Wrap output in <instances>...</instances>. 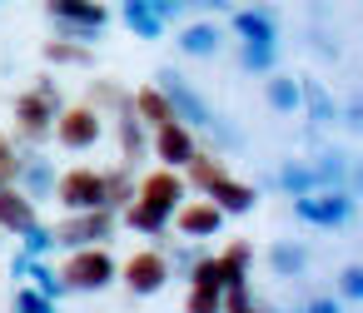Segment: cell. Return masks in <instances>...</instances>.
Segmentation results:
<instances>
[{"mask_svg": "<svg viewBox=\"0 0 363 313\" xmlns=\"http://www.w3.org/2000/svg\"><path fill=\"white\" fill-rule=\"evenodd\" d=\"M333 298H343V303H358L363 298V263H343L338 268V293Z\"/></svg>", "mask_w": 363, "mask_h": 313, "instance_id": "cell-36", "label": "cell"}, {"mask_svg": "<svg viewBox=\"0 0 363 313\" xmlns=\"http://www.w3.org/2000/svg\"><path fill=\"white\" fill-rule=\"evenodd\" d=\"M21 254H26V258H50V254H55V229L35 219V224L21 234Z\"/></svg>", "mask_w": 363, "mask_h": 313, "instance_id": "cell-32", "label": "cell"}, {"mask_svg": "<svg viewBox=\"0 0 363 313\" xmlns=\"http://www.w3.org/2000/svg\"><path fill=\"white\" fill-rule=\"evenodd\" d=\"M303 313H343V298L318 293V298H308V303H303Z\"/></svg>", "mask_w": 363, "mask_h": 313, "instance_id": "cell-41", "label": "cell"}, {"mask_svg": "<svg viewBox=\"0 0 363 313\" xmlns=\"http://www.w3.org/2000/svg\"><path fill=\"white\" fill-rule=\"evenodd\" d=\"M125 224H130L135 234H150V239L169 234V214L155 209V204H145V199H130V204H125Z\"/></svg>", "mask_w": 363, "mask_h": 313, "instance_id": "cell-26", "label": "cell"}, {"mask_svg": "<svg viewBox=\"0 0 363 313\" xmlns=\"http://www.w3.org/2000/svg\"><path fill=\"white\" fill-rule=\"evenodd\" d=\"M16 169H21V149H16L11 135H0V189L16 184Z\"/></svg>", "mask_w": 363, "mask_h": 313, "instance_id": "cell-38", "label": "cell"}, {"mask_svg": "<svg viewBox=\"0 0 363 313\" xmlns=\"http://www.w3.org/2000/svg\"><path fill=\"white\" fill-rule=\"evenodd\" d=\"M150 149H155V159H160V169H184V164L194 159V149H199V140H194V130H189V125H179V120H169V125H160V130L150 135Z\"/></svg>", "mask_w": 363, "mask_h": 313, "instance_id": "cell-10", "label": "cell"}, {"mask_svg": "<svg viewBox=\"0 0 363 313\" xmlns=\"http://www.w3.org/2000/svg\"><path fill=\"white\" fill-rule=\"evenodd\" d=\"M115 278H125V288H130L135 298H155L160 288H169L164 249H135V254L120 263V273H115Z\"/></svg>", "mask_w": 363, "mask_h": 313, "instance_id": "cell-7", "label": "cell"}, {"mask_svg": "<svg viewBox=\"0 0 363 313\" xmlns=\"http://www.w3.org/2000/svg\"><path fill=\"white\" fill-rule=\"evenodd\" d=\"M313 184L318 189H348V194H358V169H353V159L343 154V149H323V154H313Z\"/></svg>", "mask_w": 363, "mask_h": 313, "instance_id": "cell-15", "label": "cell"}, {"mask_svg": "<svg viewBox=\"0 0 363 313\" xmlns=\"http://www.w3.org/2000/svg\"><path fill=\"white\" fill-rule=\"evenodd\" d=\"M135 199H145V204L174 214V209L189 199V189H184V174H179V169H150V174L135 184Z\"/></svg>", "mask_w": 363, "mask_h": 313, "instance_id": "cell-11", "label": "cell"}, {"mask_svg": "<svg viewBox=\"0 0 363 313\" xmlns=\"http://www.w3.org/2000/svg\"><path fill=\"white\" fill-rule=\"evenodd\" d=\"M11 313H60V303H50L45 293H35L30 283L16 293V303H11Z\"/></svg>", "mask_w": 363, "mask_h": 313, "instance_id": "cell-37", "label": "cell"}, {"mask_svg": "<svg viewBox=\"0 0 363 313\" xmlns=\"http://www.w3.org/2000/svg\"><path fill=\"white\" fill-rule=\"evenodd\" d=\"M303 268H308V249L303 244H294V239H279L274 249H269V273L274 278H303Z\"/></svg>", "mask_w": 363, "mask_h": 313, "instance_id": "cell-24", "label": "cell"}, {"mask_svg": "<svg viewBox=\"0 0 363 313\" xmlns=\"http://www.w3.org/2000/svg\"><path fill=\"white\" fill-rule=\"evenodd\" d=\"M214 268H219V283L224 288H249V268H254L249 239H234L224 254H214Z\"/></svg>", "mask_w": 363, "mask_h": 313, "instance_id": "cell-18", "label": "cell"}, {"mask_svg": "<svg viewBox=\"0 0 363 313\" xmlns=\"http://www.w3.org/2000/svg\"><path fill=\"white\" fill-rule=\"evenodd\" d=\"M45 60L50 65H85L90 70V45H80V40H45Z\"/></svg>", "mask_w": 363, "mask_h": 313, "instance_id": "cell-31", "label": "cell"}, {"mask_svg": "<svg viewBox=\"0 0 363 313\" xmlns=\"http://www.w3.org/2000/svg\"><path fill=\"white\" fill-rule=\"evenodd\" d=\"M150 11H155V16L164 21V30H169V25L184 16V0H150Z\"/></svg>", "mask_w": 363, "mask_h": 313, "instance_id": "cell-40", "label": "cell"}, {"mask_svg": "<svg viewBox=\"0 0 363 313\" xmlns=\"http://www.w3.org/2000/svg\"><path fill=\"white\" fill-rule=\"evenodd\" d=\"M115 273H120V263H115V254H110L105 244L70 249V254H65V263H60V278H65V288H70V293H100V288H110V283H115Z\"/></svg>", "mask_w": 363, "mask_h": 313, "instance_id": "cell-2", "label": "cell"}, {"mask_svg": "<svg viewBox=\"0 0 363 313\" xmlns=\"http://www.w3.org/2000/svg\"><path fill=\"white\" fill-rule=\"evenodd\" d=\"M229 21H234L239 45H279V21L264 6H239V11H229Z\"/></svg>", "mask_w": 363, "mask_h": 313, "instance_id": "cell-14", "label": "cell"}, {"mask_svg": "<svg viewBox=\"0 0 363 313\" xmlns=\"http://www.w3.org/2000/svg\"><path fill=\"white\" fill-rule=\"evenodd\" d=\"M55 199L80 214V209H105V174L90 169V164H75L65 174H55Z\"/></svg>", "mask_w": 363, "mask_h": 313, "instance_id": "cell-9", "label": "cell"}, {"mask_svg": "<svg viewBox=\"0 0 363 313\" xmlns=\"http://www.w3.org/2000/svg\"><path fill=\"white\" fill-rule=\"evenodd\" d=\"M135 174H130V164H120V169H110L105 174V209H125L130 199H135Z\"/></svg>", "mask_w": 363, "mask_h": 313, "instance_id": "cell-29", "label": "cell"}, {"mask_svg": "<svg viewBox=\"0 0 363 313\" xmlns=\"http://www.w3.org/2000/svg\"><path fill=\"white\" fill-rule=\"evenodd\" d=\"M155 85H160V95L169 100V110H174V120H179V125H189V130H209V125L219 120V115L209 110V100H204V95L179 75V70H160V75H155Z\"/></svg>", "mask_w": 363, "mask_h": 313, "instance_id": "cell-4", "label": "cell"}, {"mask_svg": "<svg viewBox=\"0 0 363 313\" xmlns=\"http://www.w3.org/2000/svg\"><path fill=\"white\" fill-rule=\"evenodd\" d=\"M239 65L249 75H269L279 70V45H239Z\"/></svg>", "mask_w": 363, "mask_h": 313, "instance_id": "cell-33", "label": "cell"}, {"mask_svg": "<svg viewBox=\"0 0 363 313\" xmlns=\"http://www.w3.org/2000/svg\"><path fill=\"white\" fill-rule=\"evenodd\" d=\"M353 209H358V194H348V189H313V194L294 199V214L313 229H343L353 219Z\"/></svg>", "mask_w": 363, "mask_h": 313, "instance_id": "cell-5", "label": "cell"}, {"mask_svg": "<svg viewBox=\"0 0 363 313\" xmlns=\"http://www.w3.org/2000/svg\"><path fill=\"white\" fill-rule=\"evenodd\" d=\"M65 110V95H60V85L50 80V75H40L30 90H21L16 95V105H11V115H16V135L26 140V144H45L50 140V130H55V115Z\"/></svg>", "mask_w": 363, "mask_h": 313, "instance_id": "cell-1", "label": "cell"}, {"mask_svg": "<svg viewBox=\"0 0 363 313\" xmlns=\"http://www.w3.org/2000/svg\"><path fill=\"white\" fill-rule=\"evenodd\" d=\"M55 144L60 149H70V154H80V149H95L100 144V135H105V125H100V110H90V105H65L60 115H55Z\"/></svg>", "mask_w": 363, "mask_h": 313, "instance_id": "cell-8", "label": "cell"}, {"mask_svg": "<svg viewBox=\"0 0 363 313\" xmlns=\"http://www.w3.org/2000/svg\"><path fill=\"white\" fill-rule=\"evenodd\" d=\"M35 219H40V214H35V204H30V199H26L16 184H6V189H0V234H16V239H21V234H26Z\"/></svg>", "mask_w": 363, "mask_h": 313, "instance_id": "cell-19", "label": "cell"}, {"mask_svg": "<svg viewBox=\"0 0 363 313\" xmlns=\"http://www.w3.org/2000/svg\"><path fill=\"white\" fill-rule=\"evenodd\" d=\"M130 110L140 115V125H145V130H160V125H169V120H174L169 100L160 95V85H145V90H135V95H130Z\"/></svg>", "mask_w": 363, "mask_h": 313, "instance_id": "cell-23", "label": "cell"}, {"mask_svg": "<svg viewBox=\"0 0 363 313\" xmlns=\"http://www.w3.org/2000/svg\"><path fill=\"white\" fill-rule=\"evenodd\" d=\"M279 189H284L289 199H298V194H313L318 184H313V169H308L303 159H284V169H279Z\"/></svg>", "mask_w": 363, "mask_h": 313, "instance_id": "cell-28", "label": "cell"}, {"mask_svg": "<svg viewBox=\"0 0 363 313\" xmlns=\"http://www.w3.org/2000/svg\"><path fill=\"white\" fill-rule=\"evenodd\" d=\"M224 313H264V308L249 298V288H224Z\"/></svg>", "mask_w": 363, "mask_h": 313, "instance_id": "cell-39", "label": "cell"}, {"mask_svg": "<svg viewBox=\"0 0 363 313\" xmlns=\"http://www.w3.org/2000/svg\"><path fill=\"white\" fill-rule=\"evenodd\" d=\"M120 21L130 25L135 40H160V35H164V21L150 11V0H125V6H120Z\"/></svg>", "mask_w": 363, "mask_h": 313, "instance_id": "cell-25", "label": "cell"}, {"mask_svg": "<svg viewBox=\"0 0 363 313\" xmlns=\"http://www.w3.org/2000/svg\"><path fill=\"white\" fill-rule=\"evenodd\" d=\"M204 199L229 219V214H249V209L259 204V189H254L249 179H234V174L224 169L219 179H209V184H204Z\"/></svg>", "mask_w": 363, "mask_h": 313, "instance_id": "cell-12", "label": "cell"}, {"mask_svg": "<svg viewBox=\"0 0 363 313\" xmlns=\"http://www.w3.org/2000/svg\"><path fill=\"white\" fill-rule=\"evenodd\" d=\"M338 120H343L348 130H358V120H363V110H358V100H348V105L338 110Z\"/></svg>", "mask_w": 363, "mask_h": 313, "instance_id": "cell-43", "label": "cell"}, {"mask_svg": "<svg viewBox=\"0 0 363 313\" xmlns=\"http://www.w3.org/2000/svg\"><path fill=\"white\" fill-rule=\"evenodd\" d=\"M184 11H234L229 0H184Z\"/></svg>", "mask_w": 363, "mask_h": 313, "instance_id": "cell-42", "label": "cell"}, {"mask_svg": "<svg viewBox=\"0 0 363 313\" xmlns=\"http://www.w3.org/2000/svg\"><path fill=\"white\" fill-rule=\"evenodd\" d=\"M264 100H269L274 115H298V75H289V70H269V80H264Z\"/></svg>", "mask_w": 363, "mask_h": 313, "instance_id": "cell-22", "label": "cell"}, {"mask_svg": "<svg viewBox=\"0 0 363 313\" xmlns=\"http://www.w3.org/2000/svg\"><path fill=\"white\" fill-rule=\"evenodd\" d=\"M115 140H120L125 164H135V159H145V154H150V130L140 125V115H135V110H120V115H115Z\"/></svg>", "mask_w": 363, "mask_h": 313, "instance_id": "cell-21", "label": "cell"}, {"mask_svg": "<svg viewBox=\"0 0 363 313\" xmlns=\"http://www.w3.org/2000/svg\"><path fill=\"white\" fill-rule=\"evenodd\" d=\"M50 229H55V249H90V244H105L115 234V209H80Z\"/></svg>", "mask_w": 363, "mask_h": 313, "instance_id": "cell-6", "label": "cell"}, {"mask_svg": "<svg viewBox=\"0 0 363 313\" xmlns=\"http://www.w3.org/2000/svg\"><path fill=\"white\" fill-rule=\"evenodd\" d=\"M45 11L60 25V40H80V45L100 40V30L110 25V11L100 0H45Z\"/></svg>", "mask_w": 363, "mask_h": 313, "instance_id": "cell-3", "label": "cell"}, {"mask_svg": "<svg viewBox=\"0 0 363 313\" xmlns=\"http://www.w3.org/2000/svg\"><path fill=\"white\" fill-rule=\"evenodd\" d=\"M0 6H6V0H0Z\"/></svg>", "mask_w": 363, "mask_h": 313, "instance_id": "cell-44", "label": "cell"}, {"mask_svg": "<svg viewBox=\"0 0 363 313\" xmlns=\"http://www.w3.org/2000/svg\"><path fill=\"white\" fill-rule=\"evenodd\" d=\"M184 55H194V60H209V55H219V45H224V30L214 25V21H189L184 30H179V40H174Z\"/></svg>", "mask_w": 363, "mask_h": 313, "instance_id": "cell-20", "label": "cell"}, {"mask_svg": "<svg viewBox=\"0 0 363 313\" xmlns=\"http://www.w3.org/2000/svg\"><path fill=\"white\" fill-rule=\"evenodd\" d=\"M204 254H209V249H204V239H184L179 249H169V254H164V263H169V278H174V273L184 278V273H189V268H194Z\"/></svg>", "mask_w": 363, "mask_h": 313, "instance_id": "cell-34", "label": "cell"}, {"mask_svg": "<svg viewBox=\"0 0 363 313\" xmlns=\"http://www.w3.org/2000/svg\"><path fill=\"white\" fill-rule=\"evenodd\" d=\"M16 189L30 199V204H40V199H50L55 194V159H45V154H21V169H16Z\"/></svg>", "mask_w": 363, "mask_h": 313, "instance_id": "cell-16", "label": "cell"}, {"mask_svg": "<svg viewBox=\"0 0 363 313\" xmlns=\"http://www.w3.org/2000/svg\"><path fill=\"white\" fill-rule=\"evenodd\" d=\"M184 174H189V179H184V189H199V194H204V184L224 174V159H219V154H204V149H194V159L184 164Z\"/></svg>", "mask_w": 363, "mask_h": 313, "instance_id": "cell-27", "label": "cell"}, {"mask_svg": "<svg viewBox=\"0 0 363 313\" xmlns=\"http://www.w3.org/2000/svg\"><path fill=\"white\" fill-rule=\"evenodd\" d=\"M169 219H174V229H179L184 239H214V234L224 229V214H219L209 199H184Z\"/></svg>", "mask_w": 363, "mask_h": 313, "instance_id": "cell-13", "label": "cell"}, {"mask_svg": "<svg viewBox=\"0 0 363 313\" xmlns=\"http://www.w3.org/2000/svg\"><path fill=\"white\" fill-rule=\"evenodd\" d=\"M184 313H224V288L219 283H189Z\"/></svg>", "mask_w": 363, "mask_h": 313, "instance_id": "cell-30", "label": "cell"}, {"mask_svg": "<svg viewBox=\"0 0 363 313\" xmlns=\"http://www.w3.org/2000/svg\"><path fill=\"white\" fill-rule=\"evenodd\" d=\"M298 115L308 120V125H333L338 120V100L323 90V80H308V75H298Z\"/></svg>", "mask_w": 363, "mask_h": 313, "instance_id": "cell-17", "label": "cell"}, {"mask_svg": "<svg viewBox=\"0 0 363 313\" xmlns=\"http://www.w3.org/2000/svg\"><path fill=\"white\" fill-rule=\"evenodd\" d=\"M85 105H90V110H100V105H110V110L120 115V110H130V95H125V90H120L115 80H100V85H95V95H90Z\"/></svg>", "mask_w": 363, "mask_h": 313, "instance_id": "cell-35", "label": "cell"}]
</instances>
